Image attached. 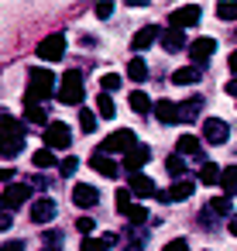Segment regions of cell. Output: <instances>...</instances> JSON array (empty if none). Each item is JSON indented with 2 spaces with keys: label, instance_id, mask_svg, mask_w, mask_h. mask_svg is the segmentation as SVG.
<instances>
[{
  "label": "cell",
  "instance_id": "obj_40",
  "mask_svg": "<svg viewBox=\"0 0 237 251\" xmlns=\"http://www.w3.org/2000/svg\"><path fill=\"white\" fill-rule=\"evenodd\" d=\"M162 251H189V241H182V237H179V241H168Z\"/></svg>",
  "mask_w": 237,
  "mask_h": 251
},
{
  "label": "cell",
  "instance_id": "obj_5",
  "mask_svg": "<svg viewBox=\"0 0 237 251\" xmlns=\"http://www.w3.org/2000/svg\"><path fill=\"white\" fill-rule=\"evenodd\" d=\"M28 200H31V186H24V182H11L4 193H0V206H4V210H18Z\"/></svg>",
  "mask_w": 237,
  "mask_h": 251
},
{
  "label": "cell",
  "instance_id": "obj_21",
  "mask_svg": "<svg viewBox=\"0 0 237 251\" xmlns=\"http://www.w3.org/2000/svg\"><path fill=\"white\" fill-rule=\"evenodd\" d=\"M114 241H117L114 234H103V237H86V241H83V251H110V248H114Z\"/></svg>",
  "mask_w": 237,
  "mask_h": 251
},
{
  "label": "cell",
  "instance_id": "obj_33",
  "mask_svg": "<svg viewBox=\"0 0 237 251\" xmlns=\"http://www.w3.org/2000/svg\"><path fill=\"white\" fill-rule=\"evenodd\" d=\"M79 127H83L86 134H93V131H96V117H93L86 107H79Z\"/></svg>",
  "mask_w": 237,
  "mask_h": 251
},
{
  "label": "cell",
  "instance_id": "obj_35",
  "mask_svg": "<svg viewBox=\"0 0 237 251\" xmlns=\"http://www.w3.org/2000/svg\"><path fill=\"white\" fill-rule=\"evenodd\" d=\"M131 206H134V203H131V189H117V210L127 217V213H131Z\"/></svg>",
  "mask_w": 237,
  "mask_h": 251
},
{
  "label": "cell",
  "instance_id": "obj_2",
  "mask_svg": "<svg viewBox=\"0 0 237 251\" xmlns=\"http://www.w3.org/2000/svg\"><path fill=\"white\" fill-rule=\"evenodd\" d=\"M21 148H24V127H21V121H14L11 114H0V155L14 158V155H21Z\"/></svg>",
  "mask_w": 237,
  "mask_h": 251
},
{
  "label": "cell",
  "instance_id": "obj_26",
  "mask_svg": "<svg viewBox=\"0 0 237 251\" xmlns=\"http://www.w3.org/2000/svg\"><path fill=\"white\" fill-rule=\"evenodd\" d=\"M96 114H100L103 121H110V117L117 114V107H114V100H110V97H107L103 90H100V97H96Z\"/></svg>",
  "mask_w": 237,
  "mask_h": 251
},
{
  "label": "cell",
  "instance_id": "obj_15",
  "mask_svg": "<svg viewBox=\"0 0 237 251\" xmlns=\"http://www.w3.org/2000/svg\"><path fill=\"white\" fill-rule=\"evenodd\" d=\"M148 158H151V151H148L144 145H134V148H131V151L124 155V169H127L131 176H138V169H141V165H144Z\"/></svg>",
  "mask_w": 237,
  "mask_h": 251
},
{
  "label": "cell",
  "instance_id": "obj_22",
  "mask_svg": "<svg viewBox=\"0 0 237 251\" xmlns=\"http://www.w3.org/2000/svg\"><path fill=\"white\" fill-rule=\"evenodd\" d=\"M24 114H28V121H31V124H42V127H48V124H52L42 103H24Z\"/></svg>",
  "mask_w": 237,
  "mask_h": 251
},
{
  "label": "cell",
  "instance_id": "obj_31",
  "mask_svg": "<svg viewBox=\"0 0 237 251\" xmlns=\"http://www.w3.org/2000/svg\"><path fill=\"white\" fill-rule=\"evenodd\" d=\"M203 103H206L203 97H192V100H186V103H182V117H186V121H189V117H196V114L203 110Z\"/></svg>",
  "mask_w": 237,
  "mask_h": 251
},
{
  "label": "cell",
  "instance_id": "obj_39",
  "mask_svg": "<svg viewBox=\"0 0 237 251\" xmlns=\"http://www.w3.org/2000/svg\"><path fill=\"white\" fill-rule=\"evenodd\" d=\"M76 227H79L83 234H93V227H96V224H93V217H79V220H76Z\"/></svg>",
  "mask_w": 237,
  "mask_h": 251
},
{
  "label": "cell",
  "instance_id": "obj_27",
  "mask_svg": "<svg viewBox=\"0 0 237 251\" xmlns=\"http://www.w3.org/2000/svg\"><path fill=\"white\" fill-rule=\"evenodd\" d=\"M175 148H179V155H199V138H192V134H182V138L175 141Z\"/></svg>",
  "mask_w": 237,
  "mask_h": 251
},
{
  "label": "cell",
  "instance_id": "obj_11",
  "mask_svg": "<svg viewBox=\"0 0 237 251\" xmlns=\"http://www.w3.org/2000/svg\"><path fill=\"white\" fill-rule=\"evenodd\" d=\"M155 117H158L162 124H179V121H186V117H182V107H179L175 100H158V103H155Z\"/></svg>",
  "mask_w": 237,
  "mask_h": 251
},
{
  "label": "cell",
  "instance_id": "obj_17",
  "mask_svg": "<svg viewBox=\"0 0 237 251\" xmlns=\"http://www.w3.org/2000/svg\"><path fill=\"white\" fill-rule=\"evenodd\" d=\"M158 38H162V31H158L155 25H144V28H141V31H138V35L131 38V49H138V52H141V49H148V45H155Z\"/></svg>",
  "mask_w": 237,
  "mask_h": 251
},
{
  "label": "cell",
  "instance_id": "obj_38",
  "mask_svg": "<svg viewBox=\"0 0 237 251\" xmlns=\"http://www.w3.org/2000/svg\"><path fill=\"white\" fill-rule=\"evenodd\" d=\"M76 165H79L76 158H62V165H59V172H62V176H76Z\"/></svg>",
  "mask_w": 237,
  "mask_h": 251
},
{
  "label": "cell",
  "instance_id": "obj_18",
  "mask_svg": "<svg viewBox=\"0 0 237 251\" xmlns=\"http://www.w3.org/2000/svg\"><path fill=\"white\" fill-rule=\"evenodd\" d=\"M162 49H165V52H182V49H189V45H186V31H179V28L162 31Z\"/></svg>",
  "mask_w": 237,
  "mask_h": 251
},
{
  "label": "cell",
  "instance_id": "obj_23",
  "mask_svg": "<svg viewBox=\"0 0 237 251\" xmlns=\"http://www.w3.org/2000/svg\"><path fill=\"white\" fill-rule=\"evenodd\" d=\"M220 176H223V169H216L213 162H206V165L199 169V182H203V186H220Z\"/></svg>",
  "mask_w": 237,
  "mask_h": 251
},
{
  "label": "cell",
  "instance_id": "obj_32",
  "mask_svg": "<svg viewBox=\"0 0 237 251\" xmlns=\"http://www.w3.org/2000/svg\"><path fill=\"white\" fill-rule=\"evenodd\" d=\"M216 18L220 21H237V4H227V0L216 4Z\"/></svg>",
  "mask_w": 237,
  "mask_h": 251
},
{
  "label": "cell",
  "instance_id": "obj_4",
  "mask_svg": "<svg viewBox=\"0 0 237 251\" xmlns=\"http://www.w3.org/2000/svg\"><path fill=\"white\" fill-rule=\"evenodd\" d=\"M42 134H45V148H52V151H62V148L72 145V127L62 124V121H52Z\"/></svg>",
  "mask_w": 237,
  "mask_h": 251
},
{
  "label": "cell",
  "instance_id": "obj_25",
  "mask_svg": "<svg viewBox=\"0 0 237 251\" xmlns=\"http://www.w3.org/2000/svg\"><path fill=\"white\" fill-rule=\"evenodd\" d=\"M127 76H131L134 83H141V79H148V66H144V59H138V55H134V59L127 62Z\"/></svg>",
  "mask_w": 237,
  "mask_h": 251
},
{
  "label": "cell",
  "instance_id": "obj_16",
  "mask_svg": "<svg viewBox=\"0 0 237 251\" xmlns=\"http://www.w3.org/2000/svg\"><path fill=\"white\" fill-rule=\"evenodd\" d=\"M90 165H93V169H96L100 176H107V179H114V176H117V165H114V158H110V155H107L103 148H96V151H93Z\"/></svg>",
  "mask_w": 237,
  "mask_h": 251
},
{
  "label": "cell",
  "instance_id": "obj_29",
  "mask_svg": "<svg viewBox=\"0 0 237 251\" xmlns=\"http://www.w3.org/2000/svg\"><path fill=\"white\" fill-rule=\"evenodd\" d=\"M206 210H210V213H216V217H223V213H230V196H213Z\"/></svg>",
  "mask_w": 237,
  "mask_h": 251
},
{
  "label": "cell",
  "instance_id": "obj_20",
  "mask_svg": "<svg viewBox=\"0 0 237 251\" xmlns=\"http://www.w3.org/2000/svg\"><path fill=\"white\" fill-rule=\"evenodd\" d=\"M131 193L134 196H158V189H155V182L148 179V176H131Z\"/></svg>",
  "mask_w": 237,
  "mask_h": 251
},
{
  "label": "cell",
  "instance_id": "obj_14",
  "mask_svg": "<svg viewBox=\"0 0 237 251\" xmlns=\"http://www.w3.org/2000/svg\"><path fill=\"white\" fill-rule=\"evenodd\" d=\"M31 220H35V224H52V220H55V203H52L48 196L35 200V203H31Z\"/></svg>",
  "mask_w": 237,
  "mask_h": 251
},
{
  "label": "cell",
  "instance_id": "obj_47",
  "mask_svg": "<svg viewBox=\"0 0 237 251\" xmlns=\"http://www.w3.org/2000/svg\"><path fill=\"white\" fill-rule=\"evenodd\" d=\"M230 69H234V73H237V52H234V55H230Z\"/></svg>",
  "mask_w": 237,
  "mask_h": 251
},
{
  "label": "cell",
  "instance_id": "obj_10",
  "mask_svg": "<svg viewBox=\"0 0 237 251\" xmlns=\"http://www.w3.org/2000/svg\"><path fill=\"white\" fill-rule=\"evenodd\" d=\"M172 28H179V31H186V28H192V25H199V7L196 4H186V7H179V11H172Z\"/></svg>",
  "mask_w": 237,
  "mask_h": 251
},
{
  "label": "cell",
  "instance_id": "obj_41",
  "mask_svg": "<svg viewBox=\"0 0 237 251\" xmlns=\"http://www.w3.org/2000/svg\"><path fill=\"white\" fill-rule=\"evenodd\" d=\"M11 224H14V217H11L4 206H0V230H11Z\"/></svg>",
  "mask_w": 237,
  "mask_h": 251
},
{
  "label": "cell",
  "instance_id": "obj_1",
  "mask_svg": "<svg viewBox=\"0 0 237 251\" xmlns=\"http://www.w3.org/2000/svg\"><path fill=\"white\" fill-rule=\"evenodd\" d=\"M55 93H59L55 73H48V69H31V73H28V93H24V103H42V100H52Z\"/></svg>",
  "mask_w": 237,
  "mask_h": 251
},
{
  "label": "cell",
  "instance_id": "obj_12",
  "mask_svg": "<svg viewBox=\"0 0 237 251\" xmlns=\"http://www.w3.org/2000/svg\"><path fill=\"white\" fill-rule=\"evenodd\" d=\"M192 189H196V186H192V179L186 176V179H175V182H172V189L158 193V200H172V203H179V200H189V196H192Z\"/></svg>",
  "mask_w": 237,
  "mask_h": 251
},
{
  "label": "cell",
  "instance_id": "obj_42",
  "mask_svg": "<svg viewBox=\"0 0 237 251\" xmlns=\"http://www.w3.org/2000/svg\"><path fill=\"white\" fill-rule=\"evenodd\" d=\"M0 251H24V241H4Z\"/></svg>",
  "mask_w": 237,
  "mask_h": 251
},
{
  "label": "cell",
  "instance_id": "obj_44",
  "mask_svg": "<svg viewBox=\"0 0 237 251\" xmlns=\"http://www.w3.org/2000/svg\"><path fill=\"white\" fill-rule=\"evenodd\" d=\"M227 93H230V97H237V79H230V83H227Z\"/></svg>",
  "mask_w": 237,
  "mask_h": 251
},
{
  "label": "cell",
  "instance_id": "obj_24",
  "mask_svg": "<svg viewBox=\"0 0 237 251\" xmlns=\"http://www.w3.org/2000/svg\"><path fill=\"white\" fill-rule=\"evenodd\" d=\"M220 186H223V193H227V196H237V165H227V169H223Z\"/></svg>",
  "mask_w": 237,
  "mask_h": 251
},
{
  "label": "cell",
  "instance_id": "obj_37",
  "mask_svg": "<svg viewBox=\"0 0 237 251\" xmlns=\"http://www.w3.org/2000/svg\"><path fill=\"white\" fill-rule=\"evenodd\" d=\"M127 220H131V224H144V220H148V210L134 203V206H131V213H127Z\"/></svg>",
  "mask_w": 237,
  "mask_h": 251
},
{
  "label": "cell",
  "instance_id": "obj_30",
  "mask_svg": "<svg viewBox=\"0 0 237 251\" xmlns=\"http://www.w3.org/2000/svg\"><path fill=\"white\" fill-rule=\"evenodd\" d=\"M131 110H134V114H148V110H151V100H148L144 93H131Z\"/></svg>",
  "mask_w": 237,
  "mask_h": 251
},
{
  "label": "cell",
  "instance_id": "obj_34",
  "mask_svg": "<svg viewBox=\"0 0 237 251\" xmlns=\"http://www.w3.org/2000/svg\"><path fill=\"white\" fill-rule=\"evenodd\" d=\"M165 169L175 176V179H182V172H186V158H179V155H172L168 162H165Z\"/></svg>",
  "mask_w": 237,
  "mask_h": 251
},
{
  "label": "cell",
  "instance_id": "obj_8",
  "mask_svg": "<svg viewBox=\"0 0 237 251\" xmlns=\"http://www.w3.org/2000/svg\"><path fill=\"white\" fill-rule=\"evenodd\" d=\"M134 145H138V141H134V131H114L110 138H103L100 148H103L107 155H114V151H124V155H127Z\"/></svg>",
  "mask_w": 237,
  "mask_h": 251
},
{
  "label": "cell",
  "instance_id": "obj_3",
  "mask_svg": "<svg viewBox=\"0 0 237 251\" xmlns=\"http://www.w3.org/2000/svg\"><path fill=\"white\" fill-rule=\"evenodd\" d=\"M83 76L72 69V73H66L62 76V83H59V103H66V107H79L83 103Z\"/></svg>",
  "mask_w": 237,
  "mask_h": 251
},
{
  "label": "cell",
  "instance_id": "obj_7",
  "mask_svg": "<svg viewBox=\"0 0 237 251\" xmlns=\"http://www.w3.org/2000/svg\"><path fill=\"white\" fill-rule=\"evenodd\" d=\"M213 52H216V42H213V38H196V42H189V59H192V66H199V69L213 59Z\"/></svg>",
  "mask_w": 237,
  "mask_h": 251
},
{
  "label": "cell",
  "instance_id": "obj_28",
  "mask_svg": "<svg viewBox=\"0 0 237 251\" xmlns=\"http://www.w3.org/2000/svg\"><path fill=\"white\" fill-rule=\"evenodd\" d=\"M31 158H35L38 169H52V165H55V151H52V148H38Z\"/></svg>",
  "mask_w": 237,
  "mask_h": 251
},
{
  "label": "cell",
  "instance_id": "obj_48",
  "mask_svg": "<svg viewBox=\"0 0 237 251\" xmlns=\"http://www.w3.org/2000/svg\"><path fill=\"white\" fill-rule=\"evenodd\" d=\"M45 251H59V244H48V248H45Z\"/></svg>",
  "mask_w": 237,
  "mask_h": 251
},
{
  "label": "cell",
  "instance_id": "obj_45",
  "mask_svg": "<svg viewBox=\"0 0 237 251\" xmlns=\"http://www.w3.org/2000/svg\"><path fill=\"white\" fill-rule=\"evenodd\" d=\"M230 234L237 237V217H230Z\"/></svg>",
  "mask_w": 237,
  "mask_h": 251
},
{
  "label": "cell",
  "instance_id": "obj_13",
  "mask_svg": "<svg viewBox=\"0 0 237 251\" xmlns=\"http://www.w3.org/2000/svg\"><path fill=\"white\" fill-rule=\"evenodd\" d=\"M96 200H100V189L96 186H86V182H76L72 186V203L76 206H96Z\"/></svg>",
  "mask_w": 237,
  "mask_h": 251
},
{
  "label": "cell",
  "instance_id": "obj_19",
  "mask_svg": "<svg viewBox=\"0 0 237 251\" xmlns=\"http://www.w3.org/2000/svg\"><path fill=\"white\" fill-rule=\"evenodd\" d=\"M199 79H203V69L199 66H186V69H175L172 73V83H179V86H192Z\"/></svg>",
  "mask_w": 237,
  "mask_h": 251
},
{
  "label": "cell",
  "instance_id": "obj_9",
  "mask_svg": "<svg viewBox=\"0 0 237 251\" xmlns=\"http://www.w3.org/2000/svg\"><path fill=\"white\" fill-rule=\"evenodd\" d=\"M203 138H206L210 145H227V138H230L227 121H220V117H206V121H203Z\"/></svg>",
  "mask_w": 237,
  "mask_h": 251
},
{
  "label": "cell",
  "instance_id": "obj_46",
  "mask_svg": "<svg viewBox=\"0 0 237 251\" xmlns=\"http://www.w3.org/2000/svg\"><path fill=\"white\" fill-rule=\"evenodd\" d=\"M124 251H141V244H138V241H134V244H127V248H124Z\"/></svg>",
  "mask_w": 237,
  "mask_h": 251
},
{
  "label": "cell",
  "instance_id": "obj_6",
  "mask_svg": "<svg viewBox=\"0 0 237 251\" xmlns=\"http://www.w3.org/2000/svg\"><path fill=\"white\" fill-rule=\"evenodd\" d=\"M66 55V35H48L38 42V59L42 62H59Z\"/></svg>",
  "mask_w": 237,
  "mask_h": 251
},
{
  "label": "cell",
  "instance_id": "obj_43",
  "mask_svg": "<svg viewBox=\"0 0 237 251\" xmlns=\"http://www.w3.org/2000/svg\"><path fill=\"white\" fill-rule=\"evenodd\" d=\"M114 14V4H96V18H110Z\"/></svg>",
  "mask_w": 237,
  "mask_h": 251
},
{
  "label": "cell",
  "instance_id": "obj_36",
  "mask_svg": "<svg viewBox=\"0 0 237 251\" xmlns=\"http://www.w3.org/2000/svg\"><path fill=\"white\" fill-rule=\"evenodd\" d=\"M100 86H103L107 93H114V90L120 86V76H114V73H107V76H100Z\"/></svg>",
  "mask_w": 237,
  "mask_h": 251
}]
</instances>
